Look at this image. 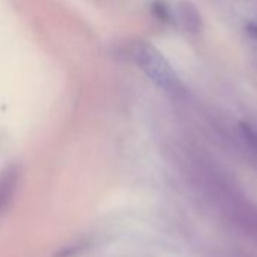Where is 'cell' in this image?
Masks as SVG:
<instances>
[{
	"mask_svg": "<svg viewBox=\"0 0 257 257\" xmlns=\"http://www.w3.org/2000/svg\"><path fill=\"white\" fill-rule=\"evenodd\" d=\"M134 59L140 69L161 89L176 92L181 86L175 69L167 59L151 44L142 42L134 48Z\"/></svg>",
	"mask_w": 257,
	"mask_h": 257,
	"instance_id": "1",
	"label": "cell"
},
{
	"mask_svg": "<svg viewBox=\"0 0 257 257\" xmlns=\"http://www.w3.org/2000/svg\"><path fill=\"white\" fill-rule=\"evenodd\" d=\"M21 182V169L17 164H11L0 170V218L11 208Z\"/></svg>",
	"mask_w": 257,
	"mask_h": 257,
	"instance_id": "2",
	"label": "cell"
},
{
	"mask_svg": "<svg viewBox=\"0 0 257 257\" xmlns=\"http://www.w3.org/2000/svg\"><path fill=\"white\" fill-rule=\"evenodd\" d=\"M178 17H179V23L185 30L193 33L200 30L202 26L200 14L190 2H181L178 5Z\"/></svg>",
	"mask_w": 257,
	"mask_h": 257,
	"instance_id": "3",
	"label": "cell"
},
{
	"mask_svg": "<svg viewBox=\"0 0 257 257\" xmlns=\"http://www.w3.org/2000/svg\"><path fill=\"white\" fill-rule=\"evenodd\" d=\"M154 14H155L160 20H163V21H167L169 17H170V12H169L167 6H166L164 3H161V2L154 3Z\"/></svg>",
	"mask_w": 257,
	"mask_h": 257,
	"instance_id": "4",
	"label": "cell"
}]
</instances>
